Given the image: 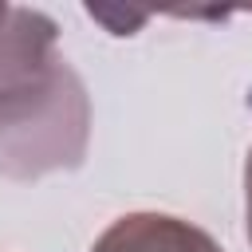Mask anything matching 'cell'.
I'll return each mask as SVG.
<instances>
[{
    "instance_id": "cell-1",
    "label": "cell",
    "mask_w": 252,
    "mask_h": 252,
    "mask_svg": "<svg viewBox=\"0 0 252 252\" xmlns=\"http://www.w3.org/2000/svg\"><path fill=\"white\" fill-rule=\"evenodd\" d=\"M59 28L35 8L0 4V173L75 169L87 154L91 102L55 47Z\"/></svg>"
},
{
    "instance_id": "cell-2",
    "label": "cell",
    "mask_w": 252,
    "mask_h": 252,
    "mask_svg": "<svg viewBox=\"0 0 252 252\" xmlns=\"http://www.w3.org/2000/svg\"><path fill=\"white\" fill-rule=\"evenodd\" d=\"M91 252H224L205 228L169 213H126L118 217Z\"/></svg>"
},
{
    "instance_id": "cell-3",
    "label": "cell",
    "mask_w": 252,
    "mask_h": 252,
    "mask_svg": "<svg viewBox=\"0 0 252 252\" xmlns=\"http://www.w3.org/2000/svg\"><path fill=\"white\" fill-rule=\"evenodd\" d=\"M244 232H248V244H252V150H248V161H244Z\"/></svg>"
}]
</instances>
